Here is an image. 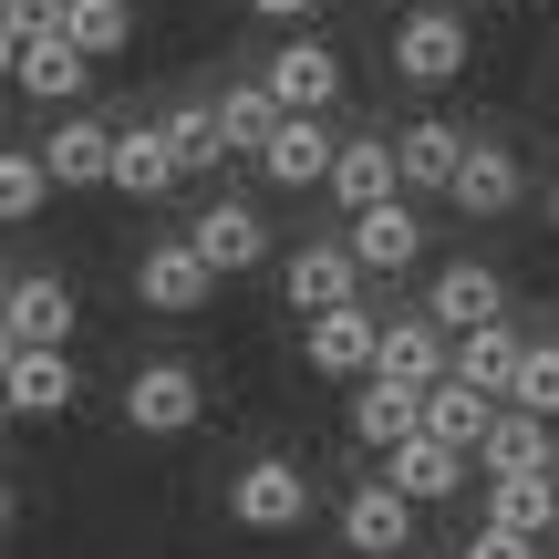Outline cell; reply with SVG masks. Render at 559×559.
I'll list each match as a JSON object with an SVG mask.
<instances>
[{
  "label": "cell",
  "instance_id": "obj_32",
  "mask_svg": "<svg viewBox=\"0 0 559 559\" xmlns=\"http://www.w3.org/2000/svg\"><path fill=\"white\" fill-rule=\"evenodd\" d=\"M519 415H539V425H559V342H528V373H519Z\"/></svg>",
  "mask_w": 559,
  "mask_h": 559
},
{
  "label": "cell",
  "instance_id": "obj_27",
  "mask_svg": "<svg viewBox=\"0 0 559 559\" xmlns=\"http://www.w3.org/2000/svg\"><path fill=\"white\" fill-rule=\"evenodd\" d=\"M487 519L519 539H559V477H487Z\"/></svg>",
  "mask_w": 559,
  "mask_h": 559
},
{
  "label": "cell",
  "instance_id": "obj_14",
  "mask_svg": "<svg viewBox=\"0 0 559 559\" xmlns=\"http://www.w3.org/2000/svg\"><path fill=\"white\" fill-rule=\"evenodd\" d=\"M11 83H21L32 104H52V115H73V94L94 83V52H83L73 32H52V41H21V52H11Z\"/></svg>",
  "mask_w": 559,
  "mask_h": 559
},
{
  "label": "cell",
  "instance_id": "obj_35",
  "mask_svg": "<svg viewBox=\"0 0 559 559\" xmlns=\"http://www.w3.org/2000/svg\"><path fill=\"white\" fill-rule=\"evenodd\" d=\"M549 228H559V177H549Z\"/></svg>",
  "mask_w": 559,
  "mask_h": 559
},
{
  "label": "cell",
  "instance_id": "obj_8",
  "mask_svg": "<svg viewBox=\"0 0 559 559\" xmlns=\"http://www.w3.org/2000/svg\"><path fill=\"white\" fill-rule=\"evenodd\" d=\"M383 383H415V394H436V383H456V332H445L436 311H404V321H383V362H373Z\"/></svg>",
  "mask_w": 559,
  "mask_h": 559
},
{
  "label": "cell",
  "instance_id": "obj_26",
  "mask_svg": "<svg viewBox=\"0 0 559 559\" xmlns=\"http://www.w3.org/2000/svg\"><path fill=\"white\" fill-rule=\"evenodd\" d=\"M498 415H508V404H498V394H477V383H436V394H425V436L466 445V456L498 436Z\"/></svg>",
  "mask_w": 559,
  "mask_h": 559
},
{
  "label": "cell",
  "instance_id": "obj_9",
  "mask_svg": "<svg viewBox=\"0 0 559 559\" xmlns=\"http://www.w3.org/2000/svg\"><path fill=\"white\" fill-rule=\"evenodd\" d=\"M342 549H353V559H404V549H415V498H404L394 477L353 487V498H342Z\"/></svg>",
  "mask_w": 559,
  "mask_h": 559
},
{
  "label": "cell",
  "instance_id": "obj_2",
  "mask_svg": "<svg viewBox=\"0 0 559 559\" xmlns=\"http://www.w3.org/2000/svg\"><path fill=\"white\" fill-rule=\"evenodd\" d=\"M228 519L260 528V539H290V528L311 519V466L300 456H249L239 477H228Z\"/></svg>",
  "mask_w": 559,
  "mask_h": 559
},
{
  "label": "cell",
  "instance_id": "obj_34",
  "mask_svg": "<svg viewBox=\"0 0 559 559\" xmlns=\"http://www.w3.org/2000/svg\"><path fill=\"white\" fill-rule=\"evenodd\" d=\"M260 21H311V0H249Z\"/></svg>",
  "mask_w": 559,
  "mask_h": 559
},
{
  "label": "cell",
  "instance_id": "obj_28",
  "mask_svg": "<svg viewBox=\"0 0 559 559\" xmlns=\"http://www.w3.org/2000/svg\"><path fill=\"white\" fill-rule=\"evenodd\" d=\"M218 124H228V156H270V135L290 124V104H280L270 83H228V94H218Z\"/></svg>",
  "mask_w": 559,
  "mask_h": 559
},
{
  "label": "cell",
  "instance_id": "obj_21",
  "mask_svg": "<svg viewBox=\"0 0 559 559\" xmlns=\"http://www.w3.org/2000/svg\"><path fill=\"white\" fill-rule=\"evenodd\" d=\"M477 477H559V425H539V415H519V404H508L498 436L477 445Z\"/></svg>",
  "mask_w": 559,
  "mask_h": 559
},
{
  "label": "cell",
  "instance_id": "obj_20",
  "mask_svg": "<svg viewBox=\"0 0 559 559\" xmlns=\"http://www.w3.org/2000/svg\"><path fill=\"white\" fill-rule=\"evenodd\" d=\"M332 198L353 207V218H362V207H394V198H404V156H394V135H353V145H342Z\"/></svg>",
  "mask_w": 559,
  "mask_h": 559
},
{
  "label": "cell",
  "instance_id": "obj_17",
  "mask_svg": "<svg viewBox=\"0 0 559 559\" xmlns=\"http://www.w3.org/2000/svg\"><path fill=\"white\" fill-rule=\"evenodd\" d=\"M187 239L207 249V270H218V280H239V270H260V260H270V218H260L249 198L198 207V228H187Z\"/></svg>",
  "mask_w": 559,
  "mask_h": 559
},
{
  "label": "cell",
  "instance_id": "obj_23",
  "mask_svg": "<svg viewBox=\"0 0 559 559\" xmlns=\"http://www.w3.org/2000/svg\"><path fill=\"white\" fill-rule=\"evenodd\" d=\"M466 466H477L466 445H445V436H415V445H394V456H383V477H394L415 508H436V498H456V487H466Z\"/></svg>",
  "mask_w": 559,
  "mask_h": 559
},
{
  "label": "cell",
  "instance_id": "obj_7",
  "mask_svg": "<svg viewBox=\"0 0 559 559\" xmlns=\"http://www.w3.org/2000/svg\"><path fill=\"white\" fill-rule=\"evenodd\" d=\"M280 280H290L300 321H321V311H353V300H362V260H353V239H300L290 260H280Z\"/></svg>",
  "mask_w": 559,
  "mask_h": 559
},
{
  "label": "cell",
  "instance_id": "obj_13",
  "mask_svg": "<svg viewBox=\"0 0 559 559\" xmlns=\"http://www.w3.org/2000/svg\"><path fill=\"white\" fill-rule=\"evenodd\" d=\"M425 311H436L445 332L466 342V332H487V321H508V280L487 270V260H445L436 290H425Z\"/></svg>",
  "mask_w": 559,
  "mask_h": 559
},
{
  "label": "cell",
  "instance_id": "obj_30",
  "mask_svg": "<svg viewBox=\"0 0 559 559\" xmlns=\"http://www.w3.org/2000/svg\"><path fill=\"white\" fill-rule=\"evenodd\" d=\"M52 187H62L52 156H41V145H11V156H0V218H11V228L41 218V207H52Z\"/></svg>",
  "mask_w": 559,
  "mask_h": 559
},
{
  "label": "cell",
  "instance_id": "obj_5",
  "mask_svg": "<svg viewBox=\"0 0 559 559\" xmlns=\"http://www.w3.org/2000/svg\"><path fill=\"white\" fill-rule=\"evenodd\" d=\"M300 342H311V373H332V383H373V362H383V311H373V300H353V311H321V321H300Z\"/></svg>",
  "mask_w": 559,
  "mask_h": 559
},
{
  "label": "cell",
  "instance_id": "obj_12",
  "mask_svg": "<svg viewBox=\"0 0 559 559\" xmlns=\"http://www.w3.org/2000/svg\"><path fill=\"white\" fill-rule=\"evenodd\" d=\"M342 145H353V135H332V124H321V115H290V124H280V135H270L260 177H270V187H290V198H300V187H332Z\"/></svg>",
  "mask_w": 559,
  "mask_h": 559
},
{
  "label": "cell",
  "instance_id": "obj_1",
  "mask_svg": "<svg viewBox=\"0 0 559 559\" xmlns=\"http://www.w3.org/2000/svg\"><path fill=\"white\" fill-rule=\"evenodd\" d=\"M73 321H83V290L62 270H21L11 300H0V342L11 353H73Z\"/></svg>",
  "mask_w": 559,
  "mask_h": 559
},
{
  "label": "cell",
  "instance_id": "obj_15",
  "mask_svg": "<svg viewBox=\"0 0 559 559\" xmlns=\"http://www.w3.org/2000/svg\"><path fill=\"white\" fill-rule=\"evenodd\" d=\"M519 198H528L519 145H508V135H477V145H466V166H456V207H466V218H508Z\"/></svg>",
  "mask_w": 559,
  "mask_h": 559
},
{
  "label": "cell",
  "instance_id": "obj_33",
  "mask_svg": "<svg viewBox=\"0 0 559 559\" xmlns=\"http://www.w3.org/2000/svg\"><path fill=\"white\" fill-rule=\"evenodd\" d=\"M466 559H539V539H519V528H498V519H487L477 539H466Z\"/></svg>",
  "mask_w": 559,
  "mask_h": 559
},
{
  "label": "cell",
  "instance_id": "obj_11",
  "mask_svg": "<svg viewBox=\"0 0 559 559\" xmlns=\"http://www.w3.org/2000/svg\"><path fill=\"white\" fill-rule=\"evenodd\" d=\"M466 124H445V115H415V124H394V156H404V187L415 198H456V166H466Z\"/></svg>",
  "mask_w": 559,
  "mask_h": 559
},
{
  "label": "cell",
  "instance_id": "obj_10",
  "mask_svg": "<svg viewBox=\"0 0 559 559\" xmlns=\"http://www.w3.org/2000/svg\"><path fill=\"white\" fill-rule=\"evenodd\" d=\"M394 73H404V83H425V94L466 73V21L445 11V0H425V11L394 32Z\"/></svg>",
  "mask_w": 559,
  "mask_h": 559
},
{
  "label": "cell",
  "instance_id": "obj_18",
  "mask_svg": "<svg viewBox=\"0 0 559 559\" xmlns=\"http://www.w3.org/2000/svg\"><path fill=\"white\" fill-rule=\"evenodd\" d=\"M115 135H124V124H104V115H52L41 156H52L62 187H115Z\"/></svg>",
  "mask_w": 559,
  "mask_h": 559
},
{
  "label": "cell",
  "instance_id": "obj_36",
  "mask_svg": "<svg viewBox=\"0 0 559 559\" xmlns=\"http://www.w3.org/2000/svg\"><path fill=\"white\" fill-rule=\"evenodd\" d=\"M549 549H559V539H549Z\"/></svg>",
  "mask_w": 559,
  "mask_h": 559
},
{
  "label": "cell",
  "instance_id": "obj_4",
  "mask_svg": "<svg viewBox=\"0 0 559 559\" xmlns=\"http://www.w3.org/2000/svg\"><path fill=\"white\" fill-rule=\"evenodd\" d=\"M198 415H207V383L187 362H135V383H124V425L135 436H198Z\"/></svg>",
  "mask_w": 559,
  "mask_h": 559
},
{
  "label": "cell",
  "instance_id": "obj_19",
  "mask_svg": "<svg viewBox=\"0 0 559 559\" xmlns=\"http://www.w3.org/2000/svg\"><path fill=\"white\" fill-rule=\"evenodd\" d=\"M353 436L362 445H373V456H394V445H415L425 436V394H415V383H353Z\"/></svg>",
  "mask_w": 559,
  "mask_h": 559
},
{
  "label": "cell",
  "instance_id": "obj_31",
  "mask_svg": "<svg viewBox=\"0 0 559 559\" xmlns=\"http://www.w3.org/2000/svg\"><path fill=\"white\" fill-rule=\"evenodd\" d=\"M62 32H73L83 52H124V41H135V0H73Z\"/></svg>",
  "mask_w": 559,
  "mask_h": 559
},
{
  "label": "cell",
  "instance_id": "obj_16",
  "mask_svg": "<svg viewBox=\"0 0 559 559\" xmlns=\"http://www.w3.org/2000/svg\"><path fill=\"white\" fill-rule=\"evenodd\" d=\"M0 394H11L21 425H41V415H73L83 404V373H73V353H11L0 362Z\"/></svg>",
  "mask_w": 559,
  "mask_h": 559
},
{
  "label": "cell",
  "instance_id": "obj_24",
  "mask_svg": "<svg viewBox=\"0 0 559 559\" xmlns=\"http://www.w3.org/2000/svg\"><path fill=\"white\" fill-rule=\"evenodd\" d=\"M342 239H353V260H362V270H415V260H425V218H415L404 198H394V207H362Z\"/></svg>",
  "mask_w": 559,
  "mask_h": 559
},
{
  "label": "cell",
  "instance_id": "obj_29",
  "mask_svg": "<svg viewBox=\"0 0 559 559\" xmlns=\"http://www.w3.org/2000/svg\"><path fill=\"white\" fill-rule=\"evenodd\" d=\"M166 145L187 156V177H207V166H228V124H218V104H166Z\"/></svg>",
  "mask_w": 559,
  "mask_h": 559
},
{
  "label": "cell",
  "instance_id": "obj_6",
  "mask_svg": "<svg viewBox=\"0 0 559 559\" xmlns=\"http://www.w3.org/2000/svg\"><path fill=\"white\" fill-rule=\"evenodd\" d=\"M260 83L290 104V115H332V104H342V52H332L321 32H290V41L260 62Z\"/></svg>",
  "mask_w": 559,
  "mask_h": 559
},
{
  "label": "cell",
  "instance_id": "obj_25",
  "mask_svg": "<svg viewBox=\"0 0 559 559\" xmlns=\"http://www.w3.org/2000/svg\"><path fill=\"white\" fill-rule=\"evenodd\" d=\"M519 373H528V342L508 332V321H487V332H466L456 342V383H477V394H519Z\"/></svg>",
  "mask_w": 559,
  "mask_h": 559
},
{
  "label": "cell",
  "instance_id": "obj_3",
  "mask_svg": "<svg viewBox=\"0 0 559 559\" xmlns=\"http://www.w3.org/2000/svg\"><path fill=\"white\" fill-rule=\"evenodd\" d=\"M135 300H145V311H166V321L207 311V300H218L207 249H198V239H145V249H135Z\"/></svg>",
  "mask_w": 559,
  "mask_h": 559
},
{
  "label": "cell",
  "instance_id": "obj_22",
  "mask_svg": "<svg viewBox=\"0 0 559 559\" xmlns=\"http://www.w3.org/2000/svg\"><path fill=\"white\" fill-rule=\"evenodd\" d=\"M187 177V156H177V145H166V124H124V135H115V198H166V187H177Z\"/></svg>",
  "mask_w": 559,
  "mask_h": 559
}]
</instances>
